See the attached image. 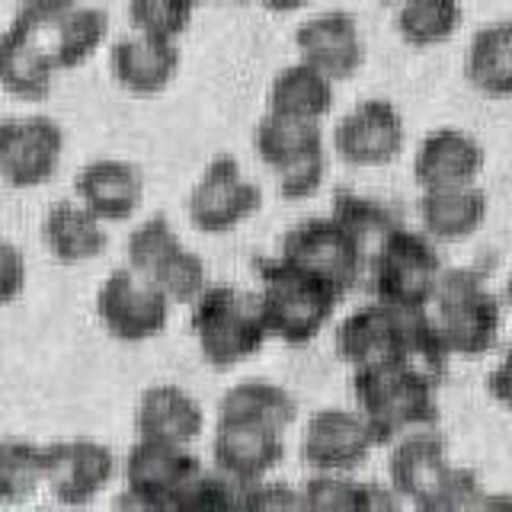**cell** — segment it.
<instances>
[{
  "mask_svg": "<svg viewBox=\"0 0 512 512\" xmlns=\"http://www.w3.org/2000/svg\"><path fill=\"white\" fill-rule=\"evenodd\" d=\"M260 304L266 333L272 340H282L288 346H304L317 340L324 327L333 320L343 295L324 279L311 276L308 269L282 260H263L260 266Z\"/></svg>",
  "mask_w": 512,
  "mask_h": 512,
  "instance_id": "3957f363",
  "label": "cell"
},
{
  "mask_svg": "<svg viewBox=\"0 0 512 512\" xmlns=\"http://www.w3.org/2000/svg\"><path fill=\"white\" fill-rule=\"evenodd\" d=\"M138 439L192 445L205 429L202 404L176 384H154L141 394L135 410Z\"/></svg>",
  "mask_w": 512,
  "mask_h": 512,
  "instance_id": "603a6c76",
  "label": "cell"
},
{
  "mask_svg": "<svg viewBox=\"0 0 512 512\" xmlns=\"http://www.w3.org/2000/svg\"><path fill=\"white\" fill-rule=\"evenodd\" d=\"M388 480L400 503L416 509H480L487 496L484 480L474 468L455 464L448 442L429 429H413L391 442Z\"/></svg>",
  "mask_w": 512,
  "mask_h": 512,
  "instance_id": "6da1fadb",
  "label": "cell"
},
{
  "mask_svg": "<svg viewBox=\"0 0 512 512\" xmlns=\"http://www.w3.org/2000/svg\"><path fill=\"white\" fill-rule=\"evenodd\" d=\"M378 448L359 410L324 407L301 432V461L314 474H352Z\"/></svg>",
  "mask_w": 512,
  "mask_h": 512,
  "instance_id": "4fadbf2b",
  "label": "cell"
},
{
  "mask_svg": "<svg viewBox=\"0 0 512 512\" xmlns=\"http://www.w3.org/2000/svg\"><path fill=\"white\" fill-rule=\"evenodd\" d=\"M42 240L58 263H90L109 247L103 221L80 202H55L42 221Z\"/></svg>",
  "mask_w": 512,
  "mask_h": 512,
  "instance_id": "cb8c5ba5",
  "label": "cell"
},
{
  "mask_svg": "<svg viewBox=\"0 0 512 512\" xmlns=\"http://www.w3.org/2000/svg\"><path fill=\"white\" fill-rule=\"evenodd\" d=\"M202 471L189 445H170L154 439H138L125 455V500L141 509H176L180 493Z\"/></svg>",
  "mask_w": 512,
  "mask_h": 512,
  "instance_id": "9c48e42d",
  "label": "cell"
},
{
  "mask_svg": "<svg viewBox=\"0 0 512 512\" xmlns=\"http://www.w3.org/2000/svg\"><path fill=\"white\" fill-rule=\"evenodd\" d=\"M253 148L272 173L295 164V160L308 154L327 151L320 122L279 116V112H266L260 119V125H256V132H253Z\"/></svg>",
  "mask_w": 512,
  "mask_h": 512,
  "instance_id": "83f0119b",
  "label": "cell"
},
{
  "mask_svg": "<svg viewBox=\"0 0 512 512\" xmlns=\"http://www.w3.org/2000/svg\"><path fill=\"white\" fill-rule=\"evenodd\" d=\"M327 180V151H317L295 160L282 170H276V186H279V196L288 202H304V199H314L320 186Z\"/></svg>",
  "mask_w": 512,
  "mask_h": 512,
  "instance_id": "8d00e7d4",
  "label": "cell"
},
{
  "mask_svg": "<svg viewBox=\"0 0 512 512\" xmlns=\"http://www.w3.org/2000/svg\"><path fill=\"white\" fill-rule=\"evenodd\" d=\"M231 4H250V0H231Z\"/></svg>",
  "mask_w": 512,
  "mask_h": 512,
  "instance_id": "ee69618b",
  "label": "cell"
},
{
  "mask_svg": "<svg viewBox=\"0 0 512 512\" xmlns=\"http://www.w3.org/2000/svg\"><path fill=\"white\" fill-rule=\"evenodd\" d=\"M144 279H148L154 288H160V295L176 308V304H192L202 295V288L208 285V272L199 256L186 244H180L176 250H170Z\"/></svg>",
  "mask_w": 512,
  "mask_h": 512,
  "instance_id": "836d02e7",
  "label": "cell"
},
{
  "mask_svg": "<svg viewBox=\"0 0 512 512\" xmlns=\"http://www.w3.org/2000/svg\"><path fill=\"white\" fill-rule=\"evenodd\" d=\"M378 4H394V0H378Z\"/></svg>",
  "mask_w": 512,
  "mask_h": 512,
  "instance_id": "f6af8a7d",
  "label": "cell"
},
{
  "mask_svg": "<svg viewBox=\"0 0 512 512\" xmlns=\"http://www.w3.org/2000/svg\"><path fill=\"white\" fill-rule=\"evenodd\" d=\"M176 4H183V7H189V10H196L199 4H205V0H176Z\"/></svg>",
  "mask_w": 512,
  "mask_h": 512,
  "instance_id": "7bdbcfd3",
  "label": "cell"
},
{
  "mask_svg": "<svg viewBox=\"0 0 512 512\" xmlns=\"http://www.w3.org/2000/svg\"><path fill=\"white\" fill-rule=\"evenodd\" d=\"M487 167V151L471 132L461 128H436L429 132L413 154V176L420 189L477 183Z\"/></svg>",
  "mask_w": 512,
  "mask_h": 512,
  "instance_id": "d6986e66",
  "label": "cell"
},
{
  "mask_svg": "<svg viewBox=\"0 0 512 512\" xmlns=\"http://www.w3.org/2000/svg\"><path fill=\"white\" fill-rule=\"evenodd\" d=\"M439 384L442 378L423 372L404 359L352 368V397L356 410L372 429L378 445H391L413 429L439 423Z\"/></svg>",
  "mask_w": 512,
  "mask_h": 512,
  "instance_id": "7a4b0ae2",
  "label": "cell"
},
{
  "mask_svg": "<svg viewBox=\"0 0 512 512\" xmlns=\"http://www.w3.org/2000/svg\"><path fill=\"white\" fill-rule=\"evenodd\" d=\"M397 4V36L410 48L445 45L464 20L461 0H397Z\"/></svg>",
  "mask_w": 512,
  "mask_h": 512,
  "instance_id": "f546056e",
  "label": "cell"
},
{
  "mask_svg": "<svg viewBox=\"0 0 512 512\" xmlns=\"http://www.w3.org/2000/svg\"><path fill=\"white\" fill-rule=\"evenodd\" d=\"M490 215V199L477 183L432 186L420 196V224L436 244H458L474 237Z\"/></svg>",
  "mask_w": 512,
  "mask_h": 512,
  "instance_id": "44dd1931",
  "label": "cell"
},
{
  "mask_svg": "<svg viewBox=\"0 0 512 512\" xmlns=\"http://www.w3.org/2000/svg\"><path fill=\"white\" fill-rule=\"evenodd\" d=\"M42 487L45 448L26 439H0V503H26Z\"/></svg>",
  "mask_w": 512,
  "mask_h": 512,
  "instance_id": "1f68e13d",
  "label": "cell"
},
{
  "mask_svg": "<svg viewBox=\"0 0 512 512\" xmlns=\"http://www.w3.org/2000/svg\"><path fill=\"white\" fill-rule=\"evenodd\" d=\"M503 308H509L512 311V272H509V276H506V282H503Z\"/></svg>",
  "mask_w": 512,
  "mask_h": 512,
  "instance_id": "b9f144b4",
  "label": "cell"
},
{
  "mask_svg": "<svg viewBox=\"0 0 512 512\" xmlns=\"http://www.w3.org/2000/svg\"><path fill=\"white\" fill-rule=\"evenodd\" d=\"M52 45L45 32L23 20H13L0 32V87L16 100H45L55 80Z\"/></svg>",
  "mask_w": 512,
  "mask_h": 512,
  "instance_id": "ac0fdd59",
  "label": "cell"
},
{
  "mask_svg": "<svg viewBox=\"0 0 512 512\" xmlns=\"http://www.w3.org/2000/svg\"><path fill=\"white\" fill-rule=\"evenodd\" d=\"M180 244L183 240L176 237V231L170 228V221L164 215H154L148 221H141L138 228L128 234V244H125L128 269H135L138 276H148V272Z\"/></svg>",
  "mask_w": 512,
  "mask_h": 512,
  "instance_id": "e575fe53",
  "label": "cell"
},
{
  "mask_svg": "<svg viewBox=\"0 0 512 512\" xmlns=\"http://www.w3.org/2000/svg\"><path fill=\"white\" fill-rule=\"evenodd\" d=\"M416 311L420 308H394L378 298L349 311L333 333L336 356L352 368L404 359Z\"/></svg>",
  "mask_w": 512,
  "mask_h": 512,
  "instance_id": "30bf717a",
  "label": "cell"
},
{
  "mask_svg": "<svg viewBox=\"0 0 512 512\" xmlns=\"http://www.w3.org/2000/svg\"><path fill=\"white\" fill-rule=\"evenodd\" d=\"M192 13L176 0H128V23L135 26V32L151 39H167L176 42V36H183Z\"/></svg>",
  "mask_w": 512,
  "mask_h": 512,
  "instance_id": "d590c367",
  "label": "cell"
},
{
  "mask_svg": "<svg viewBox=\"0 0 512 512\" xmlns=\"http://www.w3.org/2000/svg\"><path fill=\"white\" fill-rule=\"evenodd\" d=\"M333 103H336L333 80L301 58L282 68L269 84V112H279V116L324 122Z\"/></svg>",
  "mask_w": 512,
  "mask_h": 512,
  "instance_id": "484cf974",
  "label": "cell"
},
{
  "mask_svg": "<svg viewBox=\"0 0 512 512\" xmlns=\"http://www.w3.org/2000/svg\"><path fill=\"white\" fill-rule=\"evenodd\" d=\"M468 84L490 100H512V20L477 29L464 55Z\"/></svg>",
  "mask_w": 512,
  "mask_h": 512,
  "instance_id": "d4e9b609",
  "label": "cell"
},
{
  "mask_svg": "<svg viewBox=\"0 0 512 512\" xmlns=\"http://www.w3.org/2000/svg\"><path fill=\"white\" fill-rule=\"evenodd\" d=\"M426 311L452 356L480 359L503 330V298L477 269H442Z\"/></svg>",
  "mask_w": 512,
  "mask_h": 512,
  "instance_id": "277c9868",
  "label": "cell"
},
{
  "mask_svg": "<svg viewBox=\"0 0 512 512\" xmlns=\"http://www.w3.org/2000/svg\"><path fill=\"white\" fill-rule=\"evenodd\" d=\"M26 288V260L7 240H0V308H7Z\"/></svg>",
  "mask_w": 512,
  "mask_h": 512,
  "instance_id": "74e56055",
  "label": "cell"
},
{
  "mask_svg": "<svg viewBox=\"0 0 512 512\" xmlns=\"http://www.w3.org/2000/svg\"><path fill=\"white\" fill-rule=\"evenodd\" d=\"M487 394H490L503 410L512 413V349L490 368V375H487Z\"/></svg>",
  "mask_w": 512,
  "mask_h": 512,
  "instance_id": "ab89813d",
  "label": "cell"
},
{
  "mask_svg": "<svg viewBox=\"0 0 512 512\" xmlns=\"http://www.w3.org/2000/svg\"><path fill=\"white\" fill-rule=\"evenodd\" d=\"M285 458V436L253 423L224 420L218 416L212 461L221 477H228L237 490L253 487L266 480Z\"/></svg>",
  "mask_w": 512,
  "mask_h": 512,
  "instance_id": "2e32d148",
  "label": "cell"
},
{
  "mask_svg": "<svg viewBox=\"0 0 512 512\" xmlns=\"http://www.w3.org/2000/svg\"><path fill=\"white\" fill-rule=\"evenodd\" d=\"M442 269L436 240L404 224H397L365 260L372 295L394 308H426Z\"/></svg>",
  "mask_w": 512,
  "mask_h": 512,
  "instance_id": "8992f818",
  "label": "cell"
},
{
  "mask_svg": "<svg viewBox=\"0 0 512 512\" xmlns=\"http://www.w3.org/2000/svg\"><path fill=\"white\" fill-rule=\"evenodd\" d=\"M173 304L135 269L109 272L96 292V317L119 343H144L164 333Z\"/></svg>",
  "mask_w": 512,
  "mask_h": 512,
  "instance_id": "ba28073f",
  "label": "cell"
},
{
  "mask_svg": "<svg viewBox=\"0 0 512 512\" xmlns=\"http://www.w3.org/2000/svg\"><path fill=\"white\" fill-rule=\"evenodd\" d=\"M295 48L301 61H308L311 68L327 74L333 84L336 80H349L365 61V42L356 16L343 10H327L304 20L295 32Z\"/></svg>",
  "mask_w": 512,
  "mask_h": 512,
  "instance_id": "e0dca14e",
  "label": "cell"
},
{
  "mask_svg": "<svg viewBox=\"0 0 512 512\" xmlns=\"http://www.w3.org/2000/svg\"><path fill=\"white\" fill-rule=\"evenodd\" d=\"M263 205V189L247 180L234 157H215L192 186L189 218L205 234H228L253 218Z\"/></svg>",
  "mask_w": 512,
  "mask_h": 512,
  "instance_id": "7c38bea8",
  "label": "cell"
},
{
  "mask_svg": "<svg viewBox=\"0 0 512 512\" xmlns=\"http://www.w3.org/2000/svg\"><path fill=\"white\" fill-rule=\"evenodd\" d=\"M109 36V16L100 7H74L52 29V58L58 71H74L103 48Z\"/></svg>",
  "mask_w": 512,
  "mask_h": 512,
  "instance_id": "f1b7e54d",
  "label": "cell"
},
{
  "mask_svg": "<svg viewBox=\"0 0 512 512\" xmlns=\"http://www.w3.org/2000/svg\"><path fill=\"white\" fill-rule=\"evenodd\" d=\"M192 336L208 365L231 368L256 356L266 340V324L256 295L234 285H205L192 301Z\"/></svg>",
  "mask_w": 512,
  "mask_h": 512,
  "instance_id": "5b68a950",
  "label": "cell"
},
{
  "mask_svg": "<svg viewBox=\"0 0 512 512\" xmlns=\"http://www.w3.org/2000/svg\"><path fill=\"white\" fill-rule=\"evenodd\" d=\"M74 7H77V0H20L16 20L36 26L42 32H52Z\"/></svg>",
  "mask_w": 512,
  "mask_h": 512,
  "instance_id": "f35d334b",
  "label": "cell"
},
{
  "mask_svg": "<svg viewBox=\"0 0 512 512\" xmlns=\"http://www.w3.org/2000/svg\"><path fill=\"white\" fill-rule=\"evenodd\" d=\"M279 256L301 269H308L311 276L324 279L343 298L365 276V250L333 215L308 218L295 224V228L285 234Z\"/></svg>",
  "mask_w": 512,
  "mask_h": 512,
  "instance_id": "52a82bcc",
  "label": "cell"
},
{
  "mask_svg": "<svg viewBox=\"0 0 512 512\" xmlns=\"http://www.w3.org/2000/svg\"><path fill=\"white\" fill-rule=\"evenodd\" d=\"M256 4H263L272 13H295V10H304L308 4H314V0H256Z\"/></svg>",
  "mask_w": 512,
  "mask_h": 512,
  "instance_id": "60d3db41",
  "label": "cell"
},
{
  "mask_svg": "<svg viewBox=\"0 0 512 512\" xmlns=\"http://www.w3.org/2000/svg\"><path fill=\"white\" fill-rule=\"evenodd\" d=\"M400 500L394 490L378 484H359L349 474H314L301 490V506L311 509H391Z\"/></svg>",
  "mask_w": 512,
  "mask_h": 512,
  "instance_id": "4dcf8cb0",
  "label": "cell"
},
{
  "mask_svg": "<svg viewBox=\"0 0 512 512\" xmlns=\"http://www.w3.org/2000/svg\"><path fill=\"white\" fill-rule=\"evenodd\" d=\"M77 202L87 205L103 224L128 221L144 199V176L128 160H93L74 180Z\"/></svg>",
  "mask_w": 512,
  "mask_h": 512,
  "instance_id": "ffe728a7",
  "label": "cell"
},
{
  "mask_svg": "<svg viewBox=\"0 0 512 512\" xmlns=\"http://www.w3.org/2000/svg\"><path fill=\"white\" fill-rule=\"evenodd\" d=\"M109 71L122 90L135 96H157L173 84L176 71H180V52L167 39H151L135 32L132 39L112 45Z\"/></svg>",
  "mask_w": 512,
  "mask_h": 512,
  "instance_id": "7402d4cb",
  "label": "cell"
},
{
  "mask_svg": "<svg viewBox=\"0 0 512 512\" xmlns=\"http://www.w3.org/2000/svg\"><path fill=\"white\" fill-rule=\"evenodd\" d=\"M404 116L388 100H365L333 128V151L349 167H384L404 151Z\"/></svg>",
  "mask_w": 512,
  "mask_h": 512,
  "instance_id": "5bb4252c",
  "label": "cell"
},
{
  "mask_svg": "<svg viewBox=\"0 0 512 512\" xmlns=\"http://www.w3.org/2000/svg\"><path fill=\"white\" fill-rule=\"evenodd\" d=\"M64 132L48 116H20L0 122V180L13 189L48 183L61 167Z\"/></svg>",
  "mask_w": 512,
  "mask_h": 512,
  "instance_id": "8fae6325",
  "label": "cell"
},
{
  "mask_svg": "<svg viewBox=\"0 0 512 512\" xmlns=\"http://www.w3.org/2000/svg\"><path fill=\"white\" fill-rule=\"evenodd\" d=\"M116 477L112 448L93 439L45 445V490L64 506H87Z\"/></svg>",
  "mask_w": 512,
  "mask_h": 512,
  "instance_id": "9a60e30c",
  "label": "cell"
},
{
  "mask_svg": "<svg viewBox=\"0 0 512 512\" xmlns=\"http://www.w3.org/2000/svg\"><path fill=\"white\" fill-rule=\"evenodd\" d=\"M218 416H224V420L253 423V426H263V429L282 432L285 436V429L292 426L298 416V404L282 384L250 378V381L234 384V388L221 397Z\"/></svg>",
  "mask_w": 512,
  "mask_h": 512,
  "instance_id": "4316f807",
  "label": "cell"
},
{
  "mask_svg": "<svg viewBox=\"0 0 512 512\" xmlns=\"http://www.w3.org/2000/svg\"><path fill=\"white\" fill-rule=\"evenodd\" d=\"M330 215L356 237V244L365 250V260H368V253H372L400 224L391 205H384L372 196H359V192H336Z\"/></svg>",
  "mask_w": 512,
  "mask_h": 512,
  "instance_id": "d6a6232c",
  "label": "cell"
}]
</instances>
